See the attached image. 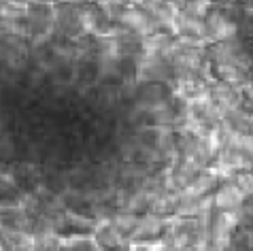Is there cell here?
Listing matches in <instances>:
<instances>
[{
	"label": "cell",
	"instance_id": "6da1fadb",
	"mask_svg": "<svg viewBox=\"0 0 253 251\" xmlns=\"http://www.w3.org/2000/svg\"><path fill=\"white\" fill-rule=\"evenodd\" d=\"M241 211H219L209 228V251H228L232 247V234L241 221Z\"/></svg>",
	"mask_w": 253,
	"mask_h": 251
},
{
	"label": "cell",
	"instance_id": "7a4b0ae2",
	"mask_svg": "<svg viewBox=\"0 0 253 251\" xmlns=\"http://www.w3.org/2000/svg\"><path fill=\"white\" fill-rule=\"evenodd\" d=\"M122 51H124V43L119 39V34L98 39V73H100V77H109L117 73L119 62H122Z\"/></svg>",
	"mask_w": 253,
	"mask_h": 251
},
{
	"label": "cell",
	"instance_id": "3957f363",
	"mask_svg": "<svg viewBox=\"0 0 253 251\" xmlns=\"http://www.w3.org/2000/svg\"><path fill=\"white\" fill-rule=\"evenodd\" d=\"M119 22H122L130 32L138 34V37H151V34L158 32V24L149 13L138 9V6H126V9L119 13Z\"/></svg>",
	"mask_w": 253,
	"mask_h": 251
},
{
	"label": "cell",
	"instance_id": "277c9868",
	"mask_svg": "<svg viewBox=\"0 0 253 251\" xmlns=\"http://www.w3.org/2000/svg\"><path fill=\"white\" fill-rule=\"evenodd\" d=\"M238 24L232 22L226 13H211L205 19V41L211 43H223L236 37Z\"/></svg>",
	"mask_w": 253,
	"mask_h": 251
},
{
	"label": "cell",
	"instance_id": "5b68a950",
	"mask_svg": "<svg viewBox=\"0 0 253 251\" xmlns=\"http://www.w3.org/2000/svg\"><path fill=\"white\" fill-rule=\"evenodd\" d=\"M245 194L236 183H226L215 192L213 196V207L217 211H241L245 205Z\"/></svg>",
	"mask_w": 253,
	"mask_h": 251
},
{
	"label": "cell",
	"instance_id": "8992f818",
	"mask_svg": "<svg viewBox=\"0 0 253 251\" xmlns=\"http://www.w3.org/2000/svg\"><path fill=\"white\" fill-rule=\"evenodd\" d=\"M215 183H217V175L213 172V168H207V170H202L189 185H185L183 190L179 192V196H181V200H198V198H205V196H209V190Z\"/></svg>",
	"mask_w": 253,
	"mask_h": 251
},
{
	"label": "cell",
	"instance_id": "52a82bcc",
	"mask_svg": "<svg viewBox=\"0 0 253 251\" xmlns=\"http://www.w3.org/2000/svg\"><path fill=\"white\" fill-rule=\"evenodd\" d=\"M164 230V219L158 217V215H145V217H138L134 230L130 232V243L134 241H156V236L162 234Z\"/></svg>",
	"mask_w": 253,
	"mask_h": 251
},
{
	"label": "cell",
	"instance_id": "ba28073f",
	"mask_svg": "<svg viewBox=\"0 0 253 251\" xmlns=\"http://www.w3.org/2000/svg\"><path fill=\"white\" fill-rule=\"evenodd\" d=\"M215 71H217V77L223 81V85L236 89V92L247 89L251 85L247 68H241V66H234V64H215Z\"/></svg>",
	"mask_w": 253,
	"mask_h": 251
},
{
	"label": "cell",
	"instance_id": "9c48e42d",
	"mask_svg": "<svg viewBox=\"0 0 253 251\" xmlns=\"http://www.w3.org/2000/svg\"><path fill=\"white\" fill-rule=\"evenodd\" d=\"M209 96H211V100H213L217 107L223 111V113H230V111H238V109H241V94H238L236 89L223 85V83L211 87Z\"/></svg>",
	"mask_w": 253,
	"mask_h": 251
},
{
	"label": "cell",
	"instance_id": "30bf717a",
	"mask_svg": "<svg viewBox=\"0 0 253 251\" xmlns=\"http://www.w3.org/2000/svg\"><path fill=\"white\" fill-rule=\"evenodd\" d=\"M174 34H179V37L205 39V19L194 17L185 11H179L177 24H174Z\"/></svg>",
	"mask_w": 253,
	"mask_h": 251
},
{
	"label": "cell",
	"instance_id": "8fae6325",
	"mask_svg": "<svg viewBox=\"0 0 253 251\" xmlns=\"http://www.w3.org/2000/svg\"><path fill=\"white\" fill-rule=\"evenodd\" d=\"M179 6L172 2V0H162V2L151 11V17L156 19V24L160 28H166V30L174 32V24H177V15H179Z\"/></svg>",
	"mask_w": 253,
	"mask_h": 251
},
{
	"label": "cell",
	"instance_id": "7c38bea8",
	"mask_svg": "<svg viewBox=\"0 0 253 251\" xmlns=\"http://www.w3.org/2000/svg\"><path fill=\"white\" fill-rule=\"evenodd\" d=\"M111 221V226L117 228L122 234L128 236V241H130V232L134 230L136 226V221H138V215L134 213H119V215H113V217H109Z\"/></svg>",
	"mask_w": 253,
	"mask_h": 251
},
{
	"label": "cell",
	"instance_id": "4fadbf2b",
	"mask_svg": "<svg viewBox=\"0 0 253 251\" xmlns=\"http://www.w3.org/2000/svg\"><path fill=\"white\" fill-rule=\"evenodd\" d=\"M207 9H209V0H192V2H189L183 11H185V13H189V15H194V17L205 19Z\"/></svg>",
	"mask_w": 253,
	"mask_h": 251
},
{
	"label": "cell",
	"instance_id": "5bb4252c",
	"mask_svg": "<svg viewBox=\"0 0 253 251\" xmlns=\"http://www.w3.org/2000/svg\"><path fill=\"white\" fill-rule=\"evenodd\" d=\"M236 185L241 187V192L245 196H253V172H238Z\"/></svg>",
	"mask_w": 253,
	"mask_h": 251
}]
</instances>
